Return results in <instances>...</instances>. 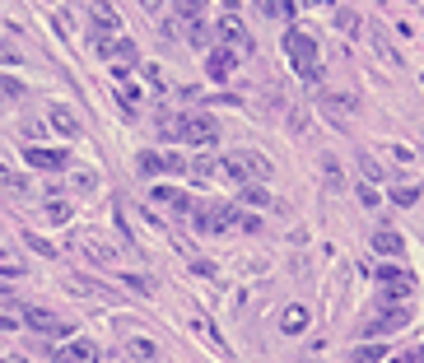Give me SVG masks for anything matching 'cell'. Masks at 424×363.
Wrapping results in <instances>:
<instances>
[{"label":"cell","instance_id":"1","mask_svg":"<svg viewBox=\"0 0 424 363\" xmlns=\"http://www.w3.org/2000/svg\"><path fill=\"white\" fill-rule=\"evenodd\" d=\"M173 140H187V144H196V149H214L219 144V121L210 117V112H182V117H164L159 121Z\"/></svg>","mask_w":424,"mask_h":363},{"label":"cell","instance_id":"2","mask_svg":"<svg viewBox=\"0 0 424 363\" xmlns=\"http://www.w3.org/2000/svg\"><path fill=\"white\" fill-rule=\"evenodd\" d=\"M214 173H224V177H234L238 187H247V182H266L275 168H270V159L266 154H252V149H234V154H224L219 159V168Z\"/></svg>","mask_w":424,"mask_h":363},{"label":"cell","instance_id":"3","mask_svg":"<svg viewBox=\"0 0 424 363\" xmlns=\"http://www.w3.org/2000/svg\"><path fill=\"white\" fill-rule=\"evenodd\" d=\"M285 52H290L299 79H308V84H317V79H322V56H317V38H313V33L290 28V33H285Z\"/></svg>","mask_w":424,"mask_h":363},{"label":"cell","instance_id":"4","mask_svg":"<svg viewBox=\"0 0 424 363\" xmlns=\"http://www.w3.org/2000/svg\"><path fill=\"white\" fill-rule=\"evenodd\" d=\"M196 229H201V233H224V229L257 233L261 219H257V214H238L234 205H196Z\"/></svg>","mask_w":424,"mask_h":363},{"label":"cell","instance_id":"5","mask_svg":"<svg viewBox=\"0 0 424 363\" xmlns=\"http://www.w3.org/2000/svg\"><path fill=\"white\" fill-rule=\"evenodd\" d=\"M406 321H411V308H378V317L364 321V335H369V340H382V335L406 330Z\"/></svg>","mask_w":424,"mask_h":363},{"label":"cell","instance_id":"6","mask_svg":"<svg viewBox=\"0 0 424 363\" xmlns=\"http://www.w3.org/2000/svg\"><path fill=\"white\" fill-rule=\"evenodd\" d=\"M89 19H93V38H122V19H117V10L108 0H93Z\"/></svg>","mask_w":424,"mask_h":363},{"label":"cell","instance_id":"7","mask_svg":"<svg viewBox=\"0 0 424 363\" xmlns=\"http://www.w3.org/2000/svg\"><path fill=\"white\" fill-rule=\"evenodd\" d=\"M219 47H229V52H247V47H252L243 19H234V14H224V19H219Z\"/></svg>","mask_w":424,"mask_h":363},{"label":"cell","instance_id":"8","mask_svg":"<svg viewBox=\"0 0 424 363\" xmlns=\"http://www.w3.org/2000/svg\"><path fill=\"white\" fill-rule=\"evenodd\" d=\"M23 159H28L33 168H42V173H61V168L70 163L66 149H42V144H28V149H23Z\"/></svg>","mask_w":424,"mask_h":363},{"label":"cell","instance_id":"9","mask_svg":"<svg viewBox=\"0 0 424 363\" xmlns=\"http://www.w3.org/2000/svg\"><path fill=\"white\" fill-rule=\"evenodd\" d=\"M52 363H98V345L93 340H70L52 354Z\"/></svg>","mask_w":424,"mask_h":363},{"label":"cell","instance_id":"10","mask_svg":"<svg viewBox=\"0 0 424 363\" xmlns=\"http://www.w3.org/2000/svg\"><path fill=\"white\" fill-rule=\"evenodd\" d=\"M23 321H28L38 335H66V330H70L66 321L56 317V312H47V308H28V312H23Z\"/></svg>","mask_w":424,"mask_h":363},{"label":"cell","instance_id":"11","mask_svg":"<svg viewBox=\"0 0 424 363\" xmlns=\"http://www.w3.org/2000/svg\"><path fill=\"white\" fill-rule=\"evenodd\" d=\"M234 66H238V52H229V47H214L210 61H205V75H210V79H229V75H234Z\"/></svg>","mask_w":424,"mask_h":363},{"label":"cell","instance_id":"12","mask_svg":"<svg viewBox=\"0 0 424 363\" xmlns=\"http://www.w3.org/2000/svg\"><path fill=\"white\" fill-rule=\"evenodd\" d=\"M373 252H378V256H387V261L406 256V242H401V233H396V229H378V233H373Z\"/></svg>","mask_w":424,"mask_h":363},{"label":"cell","instance_id":"13","mask_svg":"<svg viewBox=\"0 0 424 363\" xmlns=\"http://www.w3.org/2000/svg\"><path fill=\"white\" fill-rule=\"evenodd\" d=\"M47 121H52L61 135H79V117L66 108V103H52V108H47Z\"/></svg>","mask_w":424,"mask_h":363},{"label":"cell","instance_id":"14","mask_svg":"<svg viewBox=\"0 0 424 363\" xmlns=\"http://www.w3.org/2000/svg\"><path fill=\"white\" fill-rule=\"evenodd\" d=\"M154 205H173V209H196V205H191V196H187V191H178V187H154Z\"/></svg>","mask_w":424,"mask_h":363},{"label":"cell","instance_id":"15","mask_svg":"<svg viewBox=\"0 0 424 363\" xmlns=\"http://www.w3.org/2000/svg\"><path fill=\"white\" fill-rule=\"evenodd\" d=\"M303 326H308V308H299V303H294V308L280 312V330H285V335H299Z\"/></svg>","mask_w":424,"mask_h":363},{"label":"cell","instance_id":"16","mask_svg":"<svg viewBox=\"0 0 424 363\" xmlns=\"http://www.w3.org/2000/svg\"><path fill=\"white\" fill-rule=\"evenodd\" d=\"M173 14L182 23H196V19H205V0H173Z\"/></svg>","mask_w":424,"mask_h":363},{"label":"cell","instance_id":"17","mask_svg":"<svg viewBox=\"0 0 424 363\" xmlns=\"http://www.w3.org/2000/svg\"><path fill=\"white\" fill-rule=\"evenodd\" d=\"M387 359V350H382V340L378 345H359L355 354H350V363H382Z\"/></svg>","mask_w":424,"mask_h":363},{"label":"cell","instance_id":"18","mask_svg":"<svg viewBox=\"0 0 424 363\" xmlns=\"http://www.w3.org/2000/svg\"><path fill=\"white\" fill-rule=\"evenodd\" d=\"M135 168H140V173H145V177H154V173H164V154H159V149H145V154L135 159Z\"/></svg>","mask_w":424,"mask_h":363},{"label":"cell","instance_id":"19","mask_svg":"<svg viewBox=\"0 0 424 363\" xmlns=\"http://www.w3.org/2000/svg\"><path fill=\"white\" fill-rule=\"evenodd\" d=\"M336 28L345 38H359V14L355 10H336Z\"/></svg>","mask_w":424,"mask_h":363},{"label":"cell","instance_id":"20","mask_svg":"<svg viewBox=\"0 0 424 363\" xmlns=\"http://www.w3.org/2000/svg\"><path fill=\"white\" fill-rule=\"evenodd\" d=\"M191 173H196V177H214V168H219V159H214V154H196V159H191Z\"/></svg>","mask_w":424,"mask_h":363},{"label":"cell","instance_id":"21","mask_svg":"<svg viewBox=\"0 0 424 363\" xmlns=\"http://www.w3.org/2000/svg\"><path fill=\"white\" fill-rule=\"evenodd\" d=\"M84 252H89L93 261H117V256L108 252V242H103V238H84Z\"/></svg>","mask_w":424,"mask_h":363},{"label":"cell","instance_id":"22","mask_svg":"<svg viewBox=\"0 0 424 363\" xmlns=\"http://www.w3.org/2000/svg\"><path fill=\"white\" fill-rule=\"evenodd\" d=\"M270 19H294V0H266Z\"/></svg>","mask_w":424,"mask_h":363},{"label":"cell","instance_id":"23","mask_svg":"<svg viewBox=\"0 0 424 363\" xmlns=\"http://www.w3.org/2000/svg\"><path fill=\"white\" fill-rule=\"evenodd\" d=\"M47 219H52V224H70V205H66V200H47Z\"/></svg>","mask_w":424,"mask_h":363},{"label":"cell","instance_id":"24","mask_svg":"<svg viewBox=\"0 0 424 363\" xmlns=\"http://www.w3.org/2000/svg\"><path fill=\"white\" fill-rule=\"evenodd\" d=\"M187 42H196V47H205V42H210V28H205V19L187 23Z\"/></svg>","mask_w":424,"mask_h":363},{"label":"cell","instance_id":"25","mask_svg":"<svg viewBox=\"0 0 424 363\" xmlns=\"http://www.w3.org/2000/svg\"><path fill=\"white\" fill-rule=\"evenodd\" d=\"M378 280H382V284H401V280H411V275L396 270V265H378Z\"/></svg>","mask_w":424,"mask_h":363},{"label":"cell","instance_id":"26","mask_svg":"<svg viewBox=\"0 0 424 363\" xmlns=\"http://www.w3.org/2000/svg\"><path fill=\"white\" fill-rule=\"evenodd\" d=\"M391 200H396V205H415V200H420V187H396Z\"/></svg>","mask_w":424,"mask_h":363},{"label":"cell","instance_id":"27","mask_svg":"<svg viewBox=\"0 0 424 363\" xmlns=\"http://www.w3.org/2000/svg\"><path fill=\"white\" fill-rule=\"evenodd\" d=\"M243 200H252V205H270V191L266 187H243Z\"/></svg>","mask_w":424,"mask_h":363},{"label":"cell","instance_id":"28","mask_svg":"<svg viewBox=\"0 0 424 363\" xmlns=\"http://www.w3.org/2000/svg\"><path fill=\"white\" fill-rule=\"evenodd\" d=\"M164 173H187V159H182V154H164Z\"/></svg>","mask_w":424,"mask_h":363},{"label":"cell","instance_id":"29","mask_svg":"<svg viewBox=\"0 0 424 363\" xmlns=\"http://www.w3.org/2000/svg\"><path fill=\"white\" fill-rule=\"evenodd\" d=\"M131 354H135V359H154V345H149V340H131Z\"/></svg>","mask_w":424,"mask_h":363},{"label":"cell","instance_id":"30","mask_svg":"<svg viewBox=\"0 0 424 363\" xmlns=\"http://www.w3.org/2000/svg\"><path fill=\"white\" fill-rule=\"evenodd\" d=\"M0 93H10V98H23V84H19V79H0Z\"/></svg>","mask_w":424,"mask_h":363},{"label":"cell","instance_id":"31","mask_svg":"<svg viewBox=\"0 0 424 363\" xmlns=\"http://www.w3.org/2000/svg\"><path fill=\"white\" fill-rule=\"evenodd\" d=\"M126 284H131V289H135V294H149V289H154V284H149V280H145V275H126Z\"/></svg>","mask_w":424,"mask_h":363},{"label":"cell","instance_id":"32","mask_svg":"<svg viewBox=\"0 0 424 363\" xmlns=\"http://www.w3.org/2000/svg\"><path fill=\"white\" fill-rule=\"evenodd\" d=\"M387 154H391V159H396V163H415V154H411V149H401V144H391Z\"/></svg>","mask_w":424,"mask_h":363},{"label":"cell","instance_id":"33","mask_svg":"<svg viewBox=\"0 0 424 363\" xmlns=\"http://www.w3.org/2000/svg\"><path fill=\"white\" fill-rule=\"evenodd\" d=\"M359 163H364V177H373V182H378V177H382V168H378V163H373V159H369V154L359 159Z\"/></svg>","mask_w":424,"mask_h":363},{"label":"cell","instance_id":"34","mask_svg":"<svg viewBox=\"0 0 424 363\" xmlns=\"http://www.w3.org/2000/svg\"><path fill=\"white\" fill-rule=\"evenodd\" d=\"M75 187H79V191H93L98 182H93V173H75Z\"/></svg>","mask_w":424,"mask_h":363},{"label":"cell","instance_id":"35","mask_svg":"<svg viewBox=\"0 0 424 363\" xmlns=\"http://www.w3.org/2000/svg\"><path fill=\"white\" fill-rule=\"evenodd\" d=\"M140 10H149V14H159V10H164V0H140Z\"/></svg>","mask_w":424,"mask_h":363},{"label":"cell","instance_id":"36","mask_svg":"<svg viewBox=\"0 0 424 363\" xmlns=\"http://www.w3.org/2000/svg\"><path fill=\"white\" fill-rule=\"evenodd\" d=\"M382 363H411V354H406V359H382Z\"/></svg>","mask_w":424,"mask_h":363},{"label":"cell","instance_id":"37","mask_svg":"<svg viewBox=\"0 0 424 363\" xmlns=\"http://www.w3.org/2000/svg\"><path fill=\"white\" fill-rule=\"evenodd\" d=\"M5 363H28V359H5Z\"/></svg>","mask_w":424,"mask_h":363}]
</instances>
